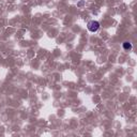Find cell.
Here are the masks:
<instances>
[{
	"instance_id": "cell-1",
	"label": "cell",
	"mask_w": 137,
	"mask_h": 137,
	"mask_svg": "<svg viewBox=\"0 0 137 137\" xmlns=\"http://www.w3.org/2000/svg\"><path fill=\"white\" fill-rule=\"evenodd\" d=\"M87 27H88V30L90 31V32H97V31L100 29V23L97 20H91L88 23Z\"/></svg>"
},
{
	"instance_id": "cell-2",
	"label": "cell",
	"mask_w": 137,
	"mask_h": 137,
	"mask_svg": "<svg viewBox=\"0 0 137 137\" xmlns=\"http://www.w3.org/2000/svg\"><path fill=\"white\" fill-rule=\"evenodd\" d=\"M122 47H123V49H124V50H127V52L133 48L132 44H131V43H129V42H124V43H123V45H122Z\"/></svg>"
}]
</instances>
